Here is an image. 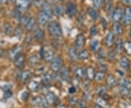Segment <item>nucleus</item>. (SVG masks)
<instances>
[{
	"mask_svg": "<svg viewBox=\"0 0 131 108\" xmlns=\"http://www.w3.org/2000/svg\"><path fill=\"white\" fill-rule=\"evenodd\" d=\"M40 56L46 62H51L54 58V52L50 47H42L40 50Z\"/></svg>",
	"mask_w": 131,
	"mask_h": 108,
	"instance_id": "obj_3",
	"label": "nucleus"
},
{
	"mask_svg": "<svg viewBox=\"0 0 131 108\" xmlns=\"http://www.w3.org/2000/svg\"><path fill=\"white\" fill-rule=\"evenodd\" d=\"M2 30H3V32L6 34V35H9L11 34L12 31H13V28L12 26L10 25V24L8 23H5L2 25Z\"/></svg>",
	"mask_w": 131,
	"mask_h": 108,
	"instance_id": "obj_30",
	"label": "nucleus"
},
{
	"mask_svg": "<svg viewBox=\"0 0 131 108\" xmlns=\"http://www.w3.org/2000/svg\"><path fill=\"white\" fill-rule=\"evenodd\" d=\"M13 16H14L15 18H16L18 19H20L21 18V16H20V11L18 10V9H15L14 10V12H13Z\"/></svg>",
	"mask_w": 131,
	"mask_h": 108,
	"instance_id": "obj_51",
	"label": "nucleus"
},
{
	"mask_svg": "<svg viewBox=\"0 0 131 108\" xmlns=\"http://www.w3.org/2000/svg\"><path fill=\"white\" fill-rule=\"evenodd\" d=\"M31 76V71H28V70L24 71L20 74V81L23 84H25L28 81Z\"/></svg>",
	"mask_w": 131,
	"mask_h": 108,
	"instance_id": "obj_19",
	"label": "nucleus"
},
{
	"mask_svg": "<svg viewBox=\"0 0 131 108\" xmlns=\"http://www.w3.org/2000/svg\"><path fill=\"white\" fill-rule=\"evenodd\" d=\"M115 49L117 53H121L123 51V42L121 38H118L115 43Z\"/></svg>",
	"mask_w": 131,
	"mask_h": 108,
	"instance_id": "obj_29",
	"label": "nucleus"
},
{
	"mask_svg": "<svg viewBox=\"0 0 131 108\" xmlns=\"http://www.w3.org/2000/svg\"><path fill=\"white\" fill-rule=\"evenodd\" d=\"M113 29H114V32L117 34V35H121L123 32V28H122V25L119 23V22L114 23L113 25Z\"/></svg>",
	"mask_w": 131,
	"mask_h": 108,
	"instance_id": "obj_24",
	"label": "nucleus"
},
{
	"mask_svg": "<svg viewBox=\"0 0 131 108\" xmlns=\"http://www.w3.org/2000/svg\"><path fill=\"white\" fill-rule=\"evenodd\" d=\"M15 4L18 9H26L29 7L31 5L29 0H15Z\"/></svg>",
	"mask_w": 131,
	"mask_h": 108,
	"instance_id": "obj_9",
	"label": "nucleus"
},
{
	"mask_svg": "<svg viewBox=\"0 0 131 108\" xmlns=\"http://www.w3.org/2000/svg\"><path fill=\"white\" fill-rule=\"evenodd\" d=\"M105 77V73L103 72H101V71H98V72H96L95 73V77H94V80H96V81H101V80H103Z\"/></svg>",
	"mask_w": 131,
	"mask_h": 108,
	"instance_id": "obj_35",
	"label": "nucleus"
},
{
	"mask_svg": "<svg viewBox=\"0 0 131 108\" xmlns=\"http://www.w3.org/2000/svg\"><path fill=\"white\" fill-rule=\"evenodd\" d=\"M122 2L124 5H128L131 3V0H122Z\"/></svg>",
	"mask_w": 131,
	"mask_h": 108,
	"instance_id": "obj_57",
	"label": "nucleus"
},
{
	"mask_svg": "<svg viewBox=\"0 0 131 108\" xmlns=\"http://www.w3.org/2000/svg\"><path fill=\"white\" fill-rule=\"evenodd\" d=\"M57 108H66V107L65 106H63V105H59V106H58Z\"/></svg>",
	"mask_w": 131,
	"mask_h": 108,
	"instance_id": "obj_62",
	"label": "nucleus"
},
{
	"mask_svg": "<svg viewBox=\"0 0 131 108\" xmlns=\"http://www.w3.org/2000/svg\"><path fill=\"white\" fill-rule=\"evenodd\" d=\"M4 55H5V49L0 48V57L4 56Z\"/></svg>",
	"mask_w": 131,
	"mask_h": 108,
	"instance_id": "obj_58",
	"label": "nucleus"
},
{
	"mask_svg": "<svg viewBox=\"0 0 131 108\" xmlns=\"http://www.w3.org/2000/svg\"><path fill=\"white\" fill-rule=\"evenodd\" d=\"M94 108H103V107H101V106H99V105H98V104H95V106H94Z\"/></svg>",
	"mask_w": 131,
	"mask_h": 108,
	"instance_id": "obj_61",
	"label": "nucleus"
},
{
	"mask_svg": "<svg viewBox=\"0 0 131 108\" xmlns=\"http://www.w3.org/2000/svg\"><path fill=\"white\" fill-rule=\"evenodd\" d=\"M90 32L91 36H95V35L97 34V32H98V30H97L96 25H93V26L90 28Z\"/></svg>",
	"mask_w": 131,
	"mask_h": 108,
	"instance_id": "obj_45",
	"label": "nucleus"
},
{
	"mask_svg": "<svg viewBox=\"0 0 131 108\" xmlns=\"http://www.w3.org/2000/svg\"><path fill=\"white\" fill-rule=\"evenodd\" d=\"M52 15H53V9L51 5L45 2L42 6V10L38 15V23L42 26L46 25L48 20L51 18Z\"/></svg>",
	"mask_w": 131,
	"mask_h": 108,
	"instance_id": "obj_1",
	"label": "nucleus"
},
{
	"mask_svg": "<svg viewBox=\"0 0 131 108\" xmlns=\"http://www.w3.org/2000/svg\"><path fill=\"white\" fill-rule=\"evenodd\" d=\"M25 42L26 43L27 45H29L31 43V36L30 34H28L27 36H26V38L25 40Z\"/></svg>",
	"mask_w": 131,
	"mask_h": 108,
	"instance_id": "obj_53",
	"label": "nucleus"
},
{
	"mask_svg": "<svg viewBox=\"0 0 131 108\" xmlns=\"http://www.w3.org/2000/svg\"><path fill=\"white\" fill-rule=\"evenodd\" d=\"M28 64L30 65H35L37 64L38 62H39V58L36 55H32V56H31L28 58Z\"/></svg>",
	"mask_w": 131,
	"mask_h": 108,
	"instance_id": "obj_36",
	"label": "nucleus"
},
{
	"mask_svg": "<svg viewBox=\"0 0 131 108\" xmlns=\"http://www.w3.org/2000/svg\"><path fill=\"white\" fill-rule=\"evenodd\" d=\"M52 44L53 45V47H55L56 49H58L59 47H61L62 45V42H60L59 40H56V39H54L52 41Z\"/></svg>",
	"mask_w": 131,
	"mask_h": 108,
	"instance_id": "obj_43",
	"label": "nucleus"
},
{
	"mask_svg": "<svg viewBox=\"0 0 131 108\" xmlns=\"http://www.w3.org/2000/svg\"><path fill=\"white\" fill-rule=\"evenodd\" d=\"M115 56L116 55L114 51H110L108 53V58L109 59V60H114L115 59Z\"/></svg>",
	"mask_w": 131,
	"mask_h": 108,
	"instance_id": "obj_46",
	"label": "nucleus"
},
{
	"mask_svg": "<svg viewBox=\"0 0 131 108\" xmlns=\"http://www.w3.org/2000/svg\"><path fill=\"white\" fill-rule=\"evenodd\" d=\"M95 70L92 67H88L86 69V78L88 80H93L95 77Z\"/></svg>",
	"mask_w": 131,
	"mask_h": 108,
	"instance_id": "obj_25",
	"label": "nucleus"
},
{
	"mask_svg": "<svg viewBox=\"0 0 131 108\" xmlns=\"http://www.w3.org/2000/svg\"><path fill=\"white\" fill-rule=\"evenodd\" d=\"M52 76L50 74L45 73L44 74H42L41 76V81H42V84L44 86H48L51 84L52 81Z\"/></svg>",
	"mask_w": 131,
	"mask_h": 108,
	"instance_id": "obj_18",
	"label": "nucleus"
},
{
	"mask_svg": "<svg viewBox=\"0 0 131 108\" xmlns=\"http://www.w3.org/2000/svg\"><path fill=\"white\" fill-rule=\"evenodd\" d=\"M98 68L99 69V71H101V72H103V73H105L106 71H107V66L103 64V63H98Z\"/></svg>",
	"mask_w": 131,
	"mask_h": 108,
	"instance_id": "obj_42",
	"label": "nucleus"
},
{
	"mask_svg": "<svg viewBox=\"0 0 131 108\" xmlns=\"http://www.w3.org/2000/svg\"><path fill=\"white\" fill-rule=\"evenodd\" d=\"M15 66L18 68V69H22L25 65V57L21 54L18 57H17L14 60Z\"/></svg>",
	"mask_w": 131,
	"mask_h": 108,
	"instance_id": "obj_10",
	"label": "nucleus"
},
{
	"mask_svg": "<svg viewBox=\"0 0 131 108\" xmlns=\"http://www.w3.org/2000/svg\"><path fill=\"white\" fill-rule=\"evenodd\" d=\"M119 84H120V86H123V87H125L127 89L131 87V82L127 79H125V78L121 79L119 80Z\"/></svg>",
	"mask_w": 131,
	"mask_h": 108,
	"instance_id": "obj_37",
	"label": "nucleus"
},
{
	"mask_svg": "<svg viewBox=\"0 0 131 108\" xmlns=\"http://www.w3.org/2000/svg\"><path fill=\"white\" fill-rule=\"evenodd\" d=\"M89 57V52L86 49H82V51L78 54V58L81 60H84Z\"/></svg>",
	"mask_w": 131,
	"mask_h": 108,
	"instance_id": "obj_32",
	"label": "nucleus"
},
{
	"mask_svg": "<svg viewBox=\"0 0 131 108\" xmlns=\"http://www.w3.org/2000/svg\"><path fill=\"white\" fill-rule=\"evenodd\" d=\"M74 74L80 79L86 78V69L82 67H77L74 69Z\"/></svg>",
	"mask_w": 131,
	"mask_h": 108,
	"instance_id": "obj_12",
	"label": "nucleus"
},
{
	"mask_svg": "<svg viewBox=\"0 0 131 108\" xmlns=\"http://www.w3.org/2000/svg\"><path fill=\"white\" fill-rule=\"evenodd\" d=\"M122 17V10L119 7H117L116 9H114V12H113L112 16V19L116 23L119 21Z\"/></svg>",
	"mask_w": 131,
	"mask_h": 108,
	"instance_id": "obj_14",
	"label": "nucleus"
},
{
	"mask_svg": "<svg viewBox=\"0 0 131 108\" xmlns=\"http://www.w3.org/2000/svg\"><path fill=\"white\" fill-rule=\"evenodd\" d=\"M119 91H120V93L123 96H125V97H130V91L129 89H127V88L123 87V86H120Z\"/></svg>",
	"mask_w": 131,
	"mask_h": 108,
	"instance_id": "obj_39",
	"label": "nucleus"
},
{
	"mask_svg": "<svg viewBox=\"0 0 131 108\" xmlns=\"http://www.w3.org/2000/svg\"><path fill=\"white\" fill-rule=\"evenodd\" d=\"M29 18H28V17H26V16H23V17H21L20 19L21 25H24V27H25V26H26V25L27 23L28 22Z\"/></svg>",
	"mask_w": 131,
	"mask_h": 108,
	"instance_id": "obj_41",
	"label": "nucleus"
},
{
	"mask_svg": "<svg viewBox=\"0 0 131 108\" xmlns=\"http://www.w3.org/2000/svg\"><path fill=\"white\" fill-rule=\"evenodd\" d=\"M122 23L125 25H127L131 23V8L130 7H126L124 10V14L122 17Z\"/></svg>",
	"mask_w": 131,
	"mask_h": 108,
	"instance_id": "obj_6",
	"label": "nucleus"
},
{
	"mask_svg": "<svg viewBox=\"0 0 131 108\" xmlns=\"http://www.w3.org/2000/svg\"><path fill=\"white\" fill-rule=\"evenodd\" d=\"M107 85L109 87H114L118 84V80L117 78L113 75H108L107 76Z\"/></svg>",
	"mask_w": 131,
	"mask_h": 108,
	"instance_id": "obj_20",
	"label": "nucleus"
},
{
	"mask_svg": "<svg viewBox=\"0 0 131 108\" xmlns=\"http://www.w3.org/2000/svg\"><path fill=\"white\" fill-rule=\"evenodd\" d=\"M98 48H99V42L96 39H94L90 43V49L93 52H97L99 50Z\"/></svg>",
	"mask_w": 131,
	"mask_h": 108,
	"instance_id": "obj_33",
	"label": "nucleus"
},
{
	"mask_svg": "<svg viewBox=\"0 0 131 108\" xmlns=\"http://www.w3.org/2000/svg\"><path fill=\"white\" fill-rule=\"evenodd\" d=\"M12 95H13V94H12V92H11L9 90H7V91H5V97H6V98L9 99V98H10V97H12Z\"/></svg>",
	"mask_w": 131,
	"mask_h": 108,
	"instance_id": "obj_54",
	"label": "nucleus"
},
{
	"mask_svg": "<svg viewBox=\"0 0 131 108\" xmlns=\"http://www.w3.org/2000/svg\"><path fill=\"white\" fill-rule=\"evenodd\" d=\"M85 44V38L83 34H79L75 41V47L76 49H82Z\"/></svg>",
	"mask_w": 131,
	"mask_h": 108,
	"instance_id": "obj_13",
	"label": "nucleus"
},
{
	"mask_svg": "<svg viewBox=\"0 0 131 108\" xmlns=\"http://www.w3.org/2000/svg\"><path fill=\"white\" fill-rule=\"evenodd\" d=\"M31 103L35 107H45V106L47 104L45 98H42L39 96L34 97L31 100Z\"/></svg>",
	"mask_w": 131,
	"mask_h": 108,
	"instance_id": "obj_7",
	"label": "nucleus"
},
{
	"mask_svg": "<svg viewBox=\"0 0 131 108\" xmlns=\"http://www.w3.org/2000/svg\"><path fill=\"white\" fill-rule=\"evenodd\" d=\"M63 66V60L60 56L54 57L52 60L50 62V68L53 72H58Z\"/></svg>",
	"mask_w": 131,
	"mask_h": 108,
	"instance_id": "obj_4",
	"label": "nucleus"
},
{
	"mask_svg": "<svg viewBox=\"0 0 131 108\" xmlns=\"http://www.w3.org/2000/svg\"><path fill=\"white\" fill-rule=\"evenodd\" d=\"M64 8L62 5H57L53 9V15L56 16H61L63 14Z\"/></svg>",
	"mask_w": 131,
	"mask_h": 108,
	"instance_id": "obj_27",
	"label": "nucleus"
},
{
	"mask_svg": "<svg viewBox=\"0 0 131 108\" xmlns=\"http://www.w3.org/2000/svg\"><path fill=\"white\" fill-rule=\"evenodd\" d=\"M77 8L74 3H68L66 7V12L69 16H73L77 14Z\"/></svg>",
	"mask_w": 131,
	"mask_h": 108,
	"instance_id": "obj_11",
	"label": "nucleus"
},
{
	"mask_svg": "<svg viewBox=\"0 0 131 108\" xmlns=\"http://www.w3.org/2000/svg\"><path fill=\"white\" fill-rule=\"evenodd\" d=\"M34 3L37 7H42L45 3V0H35Z\"/></svg>",
	"mask_w": 131,
	"mask_h": 108,
	"instance_id": "obj_50",
	"label": "nucleus"
},
{
	"mask_svg": "<svg viewBox=\"0 0 131 108\" xmlns=\"http://www.w3.org/2000/svg\"><path fill=\"white\" fill-rule=\"evenodd\" d=\"M69 102H70V104L71 105H75V104H77V101L74 97H71L70 99H69Z\"/></svg>",
	"mask_w": 131,
	"mask_h": 108,
	"instance_id": "obj_55",
	"label": "nucleus"
},
{
	"mask_svg": "<svg viewBox=\"0 0 131 108\" xmlns=\"http://www.w3.org/2000/svg\"><path fill=\"white\" fill-rule=\"evenodd\" d=\"M83 15H84V14H83ZM83 15L81 14L80 15V16H79V18H78V20H79L80 22H82V21L84 20V16L82 17V15Z\"/></svg>",
	"mask_w": 131,
	"mask_h": 108,
	"instance_id": "obj_59",
	"label": "nucleus"
},
{
	"mask_svg": "<svg viewBox=\"0 0 131 108\" xmlns=\"http://www.w3.org/2000/svg\"><path fill=\"white\" fill-rule=\"evenodd\" d=\"M78 105H79V108H88L87 107V104L85 102V101L83 99H80L78 100Z\"/></svg>",
	"mask_w": 131,
	"mask_h": 108,
	"instance_id": "obj_44",
	"label": "nucleus"
},
{
	"mask_svg": "<svg viewBox=\"0 0 131 108\" xmlns=\"http://www.w3.org/2000/svg\"><path fill=\"white\" fill-rule=\"evenodd\" d=\"M114 35L112 32H109L106 37V45L108 47H111L114 44Z\"/></svg>",
	"mask_w": 131,
	"mask_h": 108,
	"instance_id": "obj_22",
	"label": "nucleus"
},
{
	"mask_svg": "<svg viewBox=\"0 0 131 108\" xmlns=\"http://www.w3.org/2000/svg\"><path fill=\"white\" fill-rule=\"evenodd\" d=\"M98 56L99 58H101V59H103V58H105V53L103 51V49H99L98 52Z\"/></svg>",
	"mask_w": 131,
	"mask_h": 108,
	"instance_id": "obj_52",
	"label": "nucleus"
},
{
	"mask_svg": "<svg viewBox=\"0 0 131 108\" xmlns=\"http://www.w3.org/2000/svg\"><path fill=\"white\" fill-rule=\"evenodd\" d=\"M8 0H0V4H6Z\"/></svg>",
	"mask_w": 131,
	"mask_h": 108,
	"instance_id": "obj_60",
	"label": "nucleus"
},
{
	"mask_svg": "<svg viewBox=\"0 0 131 108\" xmlns=\"http://www.w3.org/2000/svg\"><path fill=\"white\" fill-rule=\"evenodd\" d=\"M45 37V33L41 28H36L34 31V38H35L36 41L37 42H41L43 40Z\"/></svg>",
	"mask_w": 131,
	"mask_h": 108,
	"instance_id": "obj_16",
	"label": "nucleus"
},
{
	"mask_svg": "<svg viewBox=\"0 0 131 108\" xmlns=\"http://www.w3.org/2000/svg\"><path fill=\"white\" fill-rule=\"evenodd\" d=\"M96 102H97V104L101 106V107L103 108H109V104H108L107 101L106 99H104L103 97H99L96 99Z\"/></svg>",
	"mask_w": 131,
	"mask_h": 108,
	"instance_id": "obj_26",
	"label": "nucleus"
},
{
	"mask_svg": "<svg viewBox=\"0 0 131 108\" xmlns=\"http://www.w3.org/2000/svg\"><path fill=\"white\" fill-rule=\"evenodd\" d=\"M112 1L111 0H108L107 2V3H106V11L107 12H108L111 10V9H112Z\"/></svg>",
	"mask_w": 131,
	"mask_h": 108,
	"instance_id": "obj_48",
	"label": "nucleus"
},
{
	"mask_svg": "<svg viewBox=\"0 0 131 108\" xmlns=\"http://www.w3.org/2000/svg\"><path fill=\"white\" fill-rule=\"evenodd\" d=\"M28 89L30 90L31 91L35 92V91H38L39 90L40 88V85L38 83L37 81H34V80H31L29 82V84L28 85Z\"/></svg>",
	"mask_w": 131,
	"mask_h": 108,
	"instance_id": "obj_21",
	"label": "nucleus"
},
{
	"mask_svg": "<svg viewBox=\"0 0 131 108\" xmlns=\"http://www.w3.org/2000/svg\"><path fill=\"white\" fill-rule=\"evenodd\" d=\"M119 65L124 70H128L130 67V62L128 59L125 57H122L119 60Z\"/></svg>",
	"mask_w": 131,
	"mask_h": 108,
	"instance_id": "obj_23",
	"label": "nucleus"
},
{
	"mask_svg": "<svg viewBox=\"0 0 131 108\" xmlns=\"http://www.w3.org/2000/svg\"><path fill=\"white\" fill-rule=\"evenodd\" d=\"M129 36H130V38L131 39V30L129 31Z\"/></svg>",
	"mask_w": 131,
	"mask_h": 108,
	"instance_id": "obj_63",
	"label": "nucleus"
},
{
	"mask_svg": "<svg viewBox=\"0 0 131 108\" xmlns=\"http://www.w3.org/2000/svg\"><path fill=\"white\" fill-rule=\"evenodd\" d=\"M69 92L70 93V94H74L76 92V88H75V86H71L69 88Z\"/></svg>",
	"mask_w": 131,
	"mask_h": 108,
	"instance_id": "obj_56",
	"label": "nucleus"
},
{
	"mask_svg": "<svg viewBox=\"0 0 131 108\" xmlns=\"http://www.w3.org/2000/svg\"><path fill=\"white\" fill-rule=\"evenodd\" d=\"M45 99L47 101V104H50V105H52L54 104H56V102L58 100V98L57 97L53 94L51 91H49L46 94V96H45Z\"/></svg>",
	"mask_w": 131,
	"mask_h": 108,
	"instance_id": "obj_15",
	"label": "nucleus"
},
{
	"mask_svg": "<svg viewBox=\"0 0 131 108\" xmlns=\"http://www.w3.org/2000/svg\"><path fill=\"white\" fill-rule=\"evenodd\" d=\"M123 47L125 49V51L126 52L127 55H131V42L129 41H127L123 44Z\"/></svg>",
	"mask_w": 131,
	"mask_h": 108,
	"instance_id": "obj_38",
	"label": "nucleus"
},
{
	"mask_svg": "<svg viewBox=\"0 0 131 108\" xmlns=\"http://www.w3.org/2000/svg\"><path fill=\"white\" fill-rule=\"evenodd\" d=\"M88 13L90 15V17L93 20H96L98 18V12L95 9L93 8V7H89L88 8Z\"/></svg>",
	"mask_w": 131,
	"mask_h": 108,
	"instance_id": "obj_31",
	"label": "nucleus"
},
{
	"mask_svg": "<svg viewBox=\"0 0 131 108\" xmlns=\"http://www.w3.org/2000/svg\"><path fill=\"white\" fill-rule=\"evenodd\" d=\"M59 74L61 76V79L65 80L66 82H69L71 80L70 77V72L69 71L68 68L65 66H62L61 69L59 70Z\"/></svg>",
	"mask_w": 131,
	"mask_h": 108,
	"instance_id": "obj_8",
	"label": "nucleus"
},
{
	"mask_svg": "<svg viewBox=\"0 0 131 108\" xmlns=\"http://www.w3.org/2000/svg\"><path fill=\"white\" fill-rule=\"evenodd\" d=\"M102 4V0H93V5L96 8H99Z\"/></svg>",
	"mask_w": 131,
	"mask_h": 108,
	"instance_id": "obj_49",
	"label": "nucleus"
},
{
	"mask_svg": "<svg viewBox=\"0 0 131 108\" xmlns=\"http://www.w3.org/2000/svg\"><path fill=\"white\" fill-rule=\"evenodd\" d=\"M69 57L71 60L76 61L78 59V54L77 52V49L74 46H71L69 49Z\"/></svg>",
	"mask_w": 131,
	"mask_h": 108,
	"instance_id": "obj_17",
	"label": "nucleus"
},
{
	"mask_svg": "<svg viewBox=\"0 0 131 108\" xmlns=\"http://www.w3.org/2000/svg\"><path fill=\"white\" fill-rule=\"evenodd\" d=\"M47 30L50 34L53 37H61L63 36V32L61 26L56 21H52L48 24Z\"/></svg>",
	"mask_w": 131,
	"mask_h": 108,
	"instance_id": "obj_2",
	"label": "nucleus"
},
{
	"mask_svg": "<svg viewBox=\"0 0 131 108\" xmlns=\"http://www.w3.org/2000/svg\"><path fill=\"white\" fill-rule=\"evenodd\" d=\"M14 34L15 36H17L18 38H20L22 34H23V31H22V28H20V26L17 27V28L15 29L14 31Z\"/></svg>",
	"mask_w": 131,
	"mask_h": 108,
	"instance_id": "obj_40",
	"label": "nucleus"
},
{
	"mask_svg": "<svg viewBox=\"0 0 131 108\" xmlns=\"http://www.w3.org/2000/svg\"><path fill=\"white\" fill-rule=\"evenodd\" d=\"M107 92V89L104 86H99L98 88L96 89V93L99 97H104Z\"/></svg>",
	"mask_w": 131,
	"mask_h": 108,
	"instance_id": "obj_28",
	"label": "nucleus"
},
{
	"mask_svg": "<svg viewBox=\"0 0 131 108\" xmlns=\"http://www.w3.org/2000/svg\"><path fill=\"white\" fill-rule=\"evenodd\" d=\"M34 25H35V19L34 18H30L28 22L27 23V24L26 25L25 28H26V29L27 31H31L33 28H34Z\"/></svg>",
	"mask_w": 131,
	"mask_h": 108,
	"instance_id": "obj_34",
	"label": "nucleus"
},
{
	"mask_svg": "<svg viewBox=\"0 0 131 108\" xmlns=\"http://www.w3.org/2000/svg\"><path fill=\"white\" fill-rule=\"evenodd\" d=\"M28 97H29V94L27 91H24L21 94V99L23 101H26L28 99Z\"/></svg>",
	"mask_w": 131,
	"mask_h": 108,
	"instance_id": "obj_47",
	"label": "nucleus"
},
{
	"mask_svg": "<svg viewBox=\"0 0 131 108\" xmlns=\"http://www.w3.org/2000/svg\"><path fill=\"white\" fill-rule=\"evenodd\" d=\"M23 52V47L22 46H15L14 47H13L9 52V57L12 60H14L15 59L18 57L20 55H21V53Z\"/></svg>",
	"mask_w": 131,
	"mask_h": 108,
	"instance_id": "obj_5",
	"label": "nucleus"
}]
</instances>
